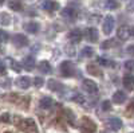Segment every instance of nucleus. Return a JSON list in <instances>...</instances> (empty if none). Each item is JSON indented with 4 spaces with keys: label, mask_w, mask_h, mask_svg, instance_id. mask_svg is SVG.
Masks as SVG:
<instances>
[{
    "label": "nucleus",
    "mask_w": 134,
    "mask_h": 133,
    "mask_svg": "<svg viewBox=\"0 0 134 133\" xmlns=\"http://www.w3.org/2000/svg\"><path fill=\"white\" fill-rule=\"evenodd\" d=\"M8 34L5 31H3V30H0V43H5V42H8Z\"/></svg>",
    "instance_id": "nucleus-30"
},
{
    "label": "nucleus",
    "mask_w": 134,
    "mask_h": 133,
    "mask_svg": "<svg viewBox=\"0 0 134 133\" xmlns=\"http://www.w3.org/2000/svg\"><path fill=\"white\" fill-rule=\"evenodd\" d=\"M114 24H115L114 18L111 16V15H107V16L105 18V20H103V23H102L103 34H105V35H110L111 31H113V28H114Z\"/></svg>",
    "instance_id": "nucleus-7"
},
{
    "label": "nucleus",
    "mask_w": 134,
    "mask_h": 133,
    "mask_svg": "<svg viewBox=\"0 0 134 133\" xmlns=\"http://www.w3.org/2000/svg\"><path fill=\"white\" fill-rule=\"evenodd\" d=\"M15 83H16V86L20 87V89H28L30 85H31V79L28 78V77H19Z\"/></svg>",
    "instance_id": "nucleus-15"
},
{
    "label": "nucleus",
    "mask_w": 134,
    "mask_h": 133,
    "mask_svg": "<svg viewBox=\"0 0 134 133\" xmlns=\"http://www.w3.org/2000/svg\"><path fill=\"white\" fill-rule=\"evenodd\" d=\"M23 67L26 70H28V71L34 70V67H35V58L31 57V55L30 57H26L24 61H23Z\"/></svg>",
    "instance_id": "nucleus-16"
},
{
    "label": "nucleus",
    "mask_w": 134,
    "mask_h": 133,
    "mask_svg": "<svg viewBox=\"0 0 134 133\" xmlns=\"http://www.w3.org/2000/svg\"><path fill=\"white\" fill-rule=\"evenodd\" d=\"M4 71H5V65L3 63L2 59H0V74H3Z\"/></svg>",
    "instance_id": "nucleus-39"
},
{
    "label": "nucleus",
    "mask_w": 134,
    "mask_h": 133,
    "mask_svg": "<svg viewBox=\"0 0 134 133\" xmlns=\"http://www.w3.org/2000/svg\"><path fill=\"white\" fill-rule=\"evenodd\" d=\"M117 36L121 39V40H126L131 36V32H130V27L129 26H121L118 30H117Z\"/></svg>",
    "instance_id": "nucleus-9"
},
{
    "label": "nucleus",
    "mask_w": 134,
    "mask_h": 133,
    "mask_svg": "<svg viewBox=\"0 0 134 133\" xmlns=\"http://www.w3.org/2000/svg\"><path fill=\"white\" fill-rule=\"evenodd\" d=\"M3 3H4V0H0V6H3Z\"/></svg>",
    "instance_id": "nucleus-42"
},
{
    "label": "nucleus",
    "mask_w": 134,
    "mask_h": 133,
    "mask_svg": "<svg viewBox=\"0 0 134 133\" xmlns=\"http://www.w3.org/2000/svg\"><path fill=\"white\" fill-rule=\"evenodd\" d=\"M105 4H106V8L109 9H117L119 7L118 0H105Z\"/></svg>",
    "instance_id": "nucleus-24"
},
{
    "label": "nucleus",
    "mask_w": 134,
    "mask_h": 133,
    "mask_svg": "<svg viewBox=\"0 0 134 133\" xmlns=\"http://www.w3.org/2000/svg\"><path fill=\"white\" fill-rule=\"evenodd\" d=\"M102 133H107V132H102Z\"/></svg>",
    "instance_id": "nucleus-43"
},
{
    "label": "nucleus",
    "mask_w": 134,
    "mask_h": 133,
    "mask_svg": "<svg viewBox=\"0 0 134 133\" xmlns=\"http://www.w3.org/2000/svg\"><path fill=\"white\" fill-rule=\"evenodd\" d=\"M124 86H125V89L127 92H131V90H134V77L131 75V74H125L124 75Z\"/></svg>",
    "instance_id": "nucleus-12"
},
{
    "label": "nucleus",
    "mask_w": 134,
    "mask_h": 133,
    "mask_svg": "<svg viewBox=\"0 0 134 133\" xmlns=\"http://www.w3.org/2000/svg\"><path fill=\"white\" fill-rule=\"evenodd\" d=\"M87 73L88 74H91V75H100L102 74V71H100L95 65L90 63V65H87Z\"/></svg>",
    "instance_id": "nucleus-22"
},
{
    "label": "nucleus",
    "mask_w": 134,
    "mask_h": 133,
    "mask_svg": "<svg viewBox=\"0 0 134 133\" xmlns=\"http://www.w3.org/2000/svg\"><path fill=\"white\" fill-rule=\"evenodd\" d=\"M5 133H9V132H5Z\"/></svg>",
    "instance_id": "nucleus-44"
},
{
    "label": "nucleus",
    "mask_w": 134,
    "mask_h": 133,
    "mask_svg": "<svg viewBox=\"0 0 134 133\" xmlns=\"http://www.w3.org/2000/svg\"><path fill=\"white\" fill-rule=\"evenodd\" d=\"M8 61H9V65H11V67H12V70H14V71H16V73H20V71H21V66H20L16 61L11 59V58H9Z\"/></svg>",
    "instance_id": "nucleus-26"
},
{
    "label": "nucleus",
    "mask_w": 134,
    "mask_h": 133,
    "mask_svg": "<svg viewBox=\"0 0 134 133\" xmlns=\"http://www.w3.org/2000/svg\"><path fill=\"white\" fill-rule=\"evenodd\" d=\"M126 11H127V12H133V11H134V0H129V2H127Z\"/></svg>",
    "instance_id": "nucleus-33"
},
{
    "label": "nucleus",
    "mask_w": 134,
    "mask_h": 133,
    "mask_svg": "<svg viewBox=\"0 0 134 133\" xmlns=\"http://www.w3.org/2000/svg\"><path fill=\"white\" fill-rule=\"evenodd\" d=\"M81 55H82L83 58H91L93 55H94V50H93V47H83Z\"/></svg>",
    "instance_id": "nucleus-25"
},
{
    "label": "nucleus",
    "mask_w": 134,
    "mask_h": 133,
    "mask_svg": "<svg viewBox=\"0 0 134 133\" xmlns=\"http://www.w3.org/2000/svg\"><path fill=\"white\" fill-rule=\"evenodd\" d=\"M110 46H114V40H107V42H103L102 43V49H110Z\"/></svg>",
    "instance_id": "nucleus-35"
},
{
    "label": "nucleus",
    "mask_w": 134,
    "mask_h": 133,
    "mask_svg": "<svg viewBox=\"0 0 134 133\" xmlns=\"http://www.w3.org/2000/svg\"><path fill=\"white\" fill-rule=\"evenodd\" d=\"M126 51H127V54H130V55L134 57V44H130V46L126 49Z\"/></svg>",
    "instance_id": "nucleus-37"
},
{
    "label": "nucleus",
    "mask_w": 134,
    "mask_h": 133,
    "mask_svg": "<svg viewBox=\"0 0 134 133\" xmlns=\"http://www.w3.org/2000/svg\"><path fill=\"white\" fill-rule=\"evenodd\" d=\"M39 6L42 9L47 11V12H54L59 8V4L54 0H39Z\"/></svg>",
    "instance_id": "nucleus-6"
},
{
    "label": "nucleus",
    "mask_w": 134,
    "mask_h": 133,
    "mask_svg": "<svg viewBox=\"0 0 134 133\" xmlns=\"http://www.w3.org/2000/svg\"><path fill=\"white\" fill-rule=\"evenodd\" d=\"M74 101L78 102V104H85L86 99H85V97H82V95H79V94H76V95H74Z\"/></svg>",
    "instance_id": "nucleus-34"
},
{
    "label": "nucleus",
    "mask_w": 134,
    "mask_h": 133,
    "mask_svg": "<svg viewBox=\"0 0 134 133\" xmlns=\"http://www.w3.org/2000/svg\"><path fill=\"white\" fill-rule=\"evenodd\" d=\"M82 89L88 94H97L98 93V85L93 79H83L82 81Z\"/></svg>",
    "instance_id": "nucleus-5"
},
{
    "label": "nucleus",
    "mask_w": 134,
    "mask_h": 133,
    "mask_svg": "<svg viewBox=\"0 0 134 133\" xmlns=\"http://www.w3.org/2000/svg\"><path fill=\"white\" fill-rule=\"evenodd\" d=\"M8 7L12 11H21L23 9V4L20 0H8Z\"/></svg>",
    "instance_id": "nucleus-20"
},
{
    "label": "nucleus",
    "mask_w": 134,
    "mask_h": 133,
    "mask_svg": "<svg viewBox=\"0 0 134 133\" xmlns=\"http://www.w3.org/2000/svg\"><path fill=\"white\" fill-rule=\"evenodd\" d=\"M105 125L107 129L113 130V132H117L122 128V120L118 118V117H110L105 121Z\"/></svg>",
    "instance_id": "nucleus-4"
},
{
    "label": "nucleus",
    "mask_w": 134,
    "mask_h": 133,
    "mask_svg": "<svg viewBox=\"0 0 134 133\" xmlns=\"http://www.w3.org/2000/svg\"><path fill=\"white\" fill-rule=\"evenodd\" d=\"M129 110H134V98L131 99V102H130V106H129Z\"/></svg>",
    "instance_id": "nucleus-40"
},
{
    "label": "nucleus",
    "mask_w": 134,
    "mask_h": 133,
    "mask_svg": "<svg viewBox=\"0 0 134 133\" xmlns=\"http://www.w3.org/2000/svg\"><path fill=\"white\" fill-rule=\"evenodd\" d=\"M111 101H113L114 104H117V105H122V104L126 101V94H125V92H122V90L115 92V93L113 94Z\"/></svg>",
    "instance_id": "nucleus-13"
},
{
    "label": "nucleus",
    "mask_w": 134,
    "mask_h": 133,
    "mask_svg": "<svg viewBox=\"0 0 134 133\" xmlns=\"http://www.w3.org/2000/svg\"><path fill=\"white\" fill-rule=\"evenodd\" d=\"M76 69H75V65L70 61H64L60 63V74L63 77H72L75 74Z\"/></svg>",
    "instance_id": "nucleus-3"
},
{
    "label": "nucleus",
    "mask_w": 134,
    "mask_h": 133,
    "mask_svg": "<svg viewBox=\"0 0 134 133\" xmlns=\"http://www.w3.org/2000/svg\"><path fill=\"white\" fill-rule=\"evenodd\" d=\"M81 130L83 133H94L97 130V124L90 117H83L81 121Z\"/></svg>",
    "instance_id": "nucleus-2"
},
{
    "label": "nucleus",
    "mask_w": 134,
    "mask_h": 133,
    "mask_svg": "<svg viewBox=\"0 0 134 133\" xmlns=\"http://www.w3.org/2000/svg\"><path fill=\"white\" fill-rule=\"evenodd\" d=\"M82 31L81 30H78V28H74L69 32V39L72 42V43H78V42H81L82 40Z\"/></svg>",
    "instance_id": "nucleus-14"
},
{
    "label": "nucleus",
    "mask_w": 134,
    "mask_h": 133,
    "mask_svg": "<svg viewBox=\"0 0 134 133\" xmlns=\"http://www.w3.org/2000/svg\"><path fill=\"white\" fill-rule=\"evenodd\" d=\"M12 43H14V46L15 47H26L27 44H28V39H27V36H24L23 34H16V35H14V38H12Z\"/></svg>",
    "instance_id": "nucleus-8"
},
{
    "label": "nucleus",
    "mask_w": 134,
    "mask_h": 133,
    "mask_svg": "<svg viewBox=\"0 0 134 133\" xmlns=\"http://www.w3.org/2000/svg\"><path fill=\"white\" fill-rule=\"evenodd\" d=\"M102 110L103 112H109V110H111V102L107 101V99H105V101L102 102Z\"/></svg>",
    "instance_id": "nucleus-31"
},
{
    "label": "nucleus",
    "mask_w": 134,
    "mask_h": 133,
    "mask_svg": "<svg viewBox=\"0 0 134 133\" xmlns=\"http://www.w3.org/2000/svg\"><path fill=\"white\" fill-rule=\"evenodd\" d=\"M16 120L19 121V123H16L18 128L20 130H23L24 133H38L36 123L32 118H24V120H21V118L16 117Z\"/></svg>",
    "instance_id": "nucleus-1"
},
{
    "label": "nucleus",
    "mask_w": 134,
    "mask_h": 133,
    "mask_svg": "<svg viewBox=\"0 0 134 133\" xmlns=\"http://www.w3.org/2000/svg\"><path fill=\"white\" fill-rule=\"evenodd\" d=\"M125 69L127 71H130V73H134V59L125 62Z\"/></svg>",
    "instance_id": "nucleus-27"
},
{
    "label": "nucleus",
    "mask_w": 134,
    "mask_h": 133,
    "mask_svg": "<svg viewBox=\"0 0 134 133\" xmlns=\"http://www.w3.org/2000/svg\"><path fill=\"white\" fill-rule=\"evenodd\" d=\"M48 87L51 89V90H54V92H60L62 89H63V85H60L58 81L51 79V81L48 82Z\"/></svg>",
    "instance_id": "nucleus-23"
},
{
    "label": "nucleus",
    "mask_w": 134,
    "mask_h": 133,
    "mask_svg": "<svg viewBox=\"0 0 134 133\" xmlns=\"http://www.w3.org/2000/svg\"><path fill=\"white\" fill-rule=\"evenodd\" d=\"M11 16L7 12H0V26H9Z\"/></svg>",
    "instance_id": "nucleus-21"
},
{
    "label": "nucleus",
    "mask_w": 134,
    "mask_h": 133,
    "mask_svg": "<svg viewBox=\"0 0 134 133\" xmlns=\"http://www.w3.org/2000/svg\"><path fill=\"white\" fill-rule=\"evenodd\" d=\"M71 46H66V51H67V54L69 55H74L75 54V50H74V47L72 49H70Z\"/></svg>",
    "instance_id": "nucleus-38"
},
{
    "label": "nucleus",
    "mask_w": 134,
    "mask_h": 133,
    "mask_svg": "<svg viewBox=\"0 0 134 133\" xmlns=\"http://www.w3.org/2000/svg\"><path fill=\"white\" fill-rule=\"evenodd\" d=\"M39 105H40L42 109H50L54 105V99L51 97H43L39 101Z\"/></svg>",
    "instance_id": "nucleus-19"
},
{
    "label": "nucleus",
    "mask_w": 134,
    "mask_h": 133,
    "mask_svg": "<svg viewBox=\"0 0 134 133\" xmlns=\"http://www.w3.org/2000/svg\"><path fill=\"white\" fill-rule=\"evenodd\" d=\"M131 133H134V132H131Z\"/></svg>",
    "instance_id": "nucleus-45"
},
{
    "label": "nucleus",
    "mask_w": 134,
    "mask_h": 133,
    "mask_svg": "<svg viewBox=\"0 0 134 133\" xmlns=\"http://www.w3.org/2000/svg\"><path fill=\"white\" fill-rule=\"evenodd\" d=\"M38 69H39V71L40 73H43V74H50L52 70H51V65L47 62V61H42L39 65H38Z\"/></svg>",
    "instance_id": "nucleus-17"
},
{
    "label": "nucleus",
    "mask_w": 134,
    "mask_h": 133,
    "mask_svg": "<svg viewBox=\"0 0 134 133\" xmlns=\"http://www.w3.org/2000/svg\"><path fill=\"white\" fill-rule=\"evenodd\" d=\"M24 30L30 34H36L38 30H39V24L36 22H30V23H26L24 24Z\"/></svg>",
    "instance_id": "nucleus-18"
},
{
    "label": "nucleus",
    "mask_w": 134,
    "mask_h": 133,
    "mask_svg": "<svg viewBox=\"0 0 134 133\" xmlns=\"http://www.w3.org/2000/svg\"><path fill=\"white\" fill-rule=\"evenodd\" d=\"M0 121H2V123H9V114H8V113L2 114V117H0Z\"/></svg>",
    "instance_id": "nucleus-36"
},
{
    "label": "nucleus",
    "mask_w": 134,
    "mask_h": 133,
    "mask_svg": "<svg viewBox=\"0 0 134 133\" xmlns=\"http://www.w3.org/2000/svg\"><path fill=\"white\" fill-rule=\"evenodd\" d=\"M34 85H35V87H42L43 85H44V79L43 78H40V77H35L34 78Z\"/></svg>",
    "instance_id": "nucleus-29"
},
{
    "label": "nucleus",
    "mask_w": 134,
    "mask_h": 133,
    "mask_svg": "<svg viewBox=\"0 0 134 133\" xmlns=\"http://www.w3.org/2000/svg\"><path fill=\"white\" fill-rule=\"evenodd\" d=\"M130 32H131V36L134 38V27H133V28H130Z\"/></svg>",
    "instance_id": "nucleus-41"
},
{
    "label": "nucleus",
    "mask_w": 134,
    "mask_h": 133,
    "mask_svg": "<svg viewBox=\"0 0 134 133\" xmlns=\"http://www.w3.org/2000/svg\"><path fill=\"white\" fill-rule=\"evenodd\" d=\"M86 38H87V40H90V42H93V43L98 42V39H99V32H98V30H97L95 27H88V28L86 30Z\"/></svg>",
    "instance_id": "nucleus-10"
},
{
    "label": "nucleus",
    "mask_w": 134,
    "mask_h": 133,
    "mask_svg": "<svg viewBox=\"0 0 134 133\" xmlns=\"http://www.w3.org/2000/svg\"><path fill=\"white\" fill-rule=\"evenodd\" d=\"M0 86L8 89L11 86V78H0Z\"/></svg>",
    "instance_id": "nucleus-28"
},
{
    "label": "nucleus",
    "mask_w": 134,
    "mask_h": 133,
    "mask_svg": "<svg viewBox=\"0 0 134 133\" xmlns=\"http://www.w3.org/2000/svg\"><path fill=\"white\" fill-rule=\"evenodd\" d=\"M98 63L102 65V66H110V65H111V62H110L107 58H103V57H99V58H98Z\"/></svg>",
    "instance_id": "nucleus-32"
},
{
    "label": "nucleus",
    "mask_w": 134,
    "mask_h": 133,
    "mask_svg": "<svg viewBox=\"0 0 134 133\" xmlns=\"http://www.w3.org/2000/svg\"><path fill=\"white\" fill-rule=\"evenodd\" d=\"M62 18H64V19H67V20H75V18H76V11L74 9V8H71V7H67V8H63L62 9Z\"/></svg>",
    "instance_id": "nucleus-11"
}]
</instances>
